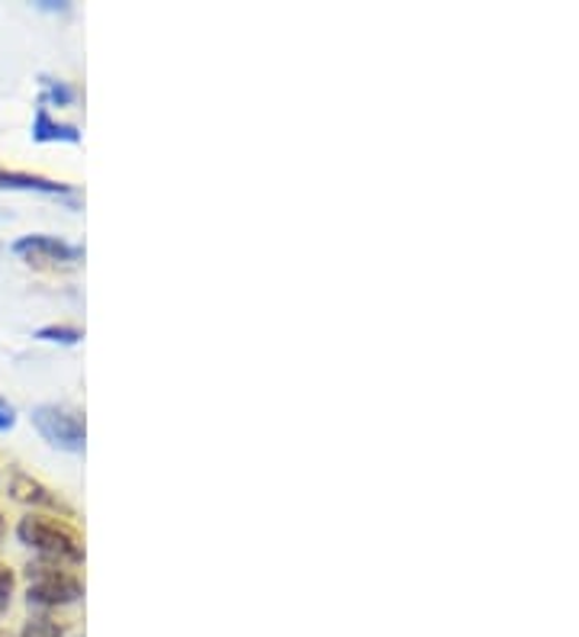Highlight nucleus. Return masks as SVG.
<instances>
[{
  "instance_id": "1",
  "label": "nucleus",
  "mask_w": 579,
  "mask_h": 637,
  "mask_svg": "<svg viewBox=\"0 0 579 637\" xmlns=\"http://www.w3.org/2000/svg\"><path fill=\"white\" fill-rule=\"evenodd\" d=\"M17 538L32 550L45 554V557H55V560H71V564L84 560V547L78 542V535L64 522H55V518H42V515L20 518Z\"/></svg>"
},
{
  "instance_id": "2",
  "label": "nucleus",
  "mask_w": 579,
  "mask_h": 637,
  "mask_svg": "<svg viewBox=\"0 0 579 637\" xmlns=\"http://www.w3.org/2000/svg\"><path fill=\"white\" fill-rule=\"evenodd\" d=\"M32 425L35 432L59 451L68 454H84L88 445V428H84V415L68 410V406H55V403H42L32 410Z\"/></svg>"
},
{
  "instance_id": "3",
  "label": "nucleus",
  "mask_w": 579,
  "mask_h": 637,
  "mask_svg": "<svg viewBox=\"0 0 579 637\" xmlns=\"http://www.w3.org/2000/svg\"><path fill=\"white\" fill-rule=\"evenodd\" d=\"M81 593H84L81 579L74 574L49 564L30 567V589H27L30 606H68V603H78Z\"/></svg>"
},
{
  "instance_id": "4",
  "label": "nucleus",
  "mask_w": 579,
  "mask_h": 637,
  "mask_svg": "<svg viewBox=\"0 0 579 637\" xmlns=\"http://www.w3.org/2000/svg\"><path fill=\"white\" fill-rule=\"evenodd\" d=\"M13 255L32 257V261H78L81 249L68 245L55 235H23L13 242Z\"/></svg>"
},
{
  "instance_id": "5",
  "label": "nucleus",
  "mask_w": 579,
  "mask_h": 637,
  "mask_svg": "<svg viewBox=\"0 0 579 637\" xmlns=\"http://www.w3.org/2000/svg\"><path fill=\"white\" fill-rule=\"evenodd\" d=\"M0 191H30L49 193V196H71V188L62 184V181L27 174V171H3V168H0Z\"/></svg>"
},
{
  "instance_id": "6",
  "label": "nucleus",
  "mask_w": 579,
  "mask_h": 637,
  "mask_svg": "<svg viewBox=\"0 0 579 637\" xmlns=\"http://www.w3.org/2000/svg\"><path fill=\"white\" fill-rule=\"evenodd\" d=\"M32 139L35 142H71V145H78L81 132H78L74 123H55L49 107H39L35 120H32Z\"/></svg>"
},
{
  "instance_id": "7",
  "label": "nucleus",
  "mask_w": 579,
  "mask_h": 637,
  "mask_svg": "<svg viewBox=\"0 0 579 637\" xmlns=\"http://www.w3.org/2000/svg\"><path fill=\"white\" fill-rule=\"evenodd\" d=\"M10 493H13V499H20V503H30V506H45V509H64L62 499L49 489V486H42L39 479L27 477V474H17L13 483H10Z\"/></svg>"
},
{
  "instance_id": "8",
  "label": "nucleus",
  "mask_w": 579,
  "mask_h": 637,
  "mask_svg": "<svg viewBox=\"0 0 579 637\" xmlns=\"http://www.w3.org/2000/svg\"><path fill=\"white\" fill-rule=\"evenodd\" d=\"M39 342H59V345H78L81 342V332L71 328V325H45L35 332Z\"/></svg>"
},
{
  "instance_id": "9",
  "label": "nucleus",
  "mask_w": 579,
  "mask_h": 637,
  "mask_svg": "<svg viewBox=\"0 0 579 637\" xmlns=\"http://www.w3.org/2000/svg\"><path fill=\"white\" fill-rule=\"evenodd\" d=\"M20 637H62V628H59V621L39 615V618H32L30 625L23 628V635Z\"/></svg>"
},
{
  "instance_id": "10",
  "label": "nucleus",
  "mask_w": 579,
  "mask_h": 637,
  "mask_svg": "<svg viewBox=\"0 0 579 637\" xmlns=\"http://www.w3.org/2000/svg\"><path fill=\"white\" fill-rule=\"evenodd\" d=\"M49 100H55V103H71L74 100V91L62 84V81H45V97H42V107L49 103Z\"/></svg>"
},
{
  "instance_id": "11",
  "label": "nucleus",
  "mask_w": 579,
  "mask_h": 637,
  "mask_svg": "<svg viewBox=\"0 0 579 637\" xmlns=\"http://www.w3.org/2000/svg\"><path fill=\"white\" fill-rule=\"evenodd\" d=\"M10 599H13V574H10V567L0 564V611H7Z\"/></svg>"
},
{
  "instance_id": "12",
  "label": "nucleus",
  "mask_w": 579,
  "mask_h": 637,
  "mask_svg": "<svg viewBox=\"0 0 579 637\" xmlns=\"http://www.w3.org/2000/svg\"><path fill=\"white\" fill-rule=\"evenodd\" d=\"M13 425H17V410L7 400H0V432H10Z\"/></svg>"
},
{
  "instance_id": "13",
  "label": "nucleus",
  "mask_w": 579,
  "mask_h": 637,
  "mask_svg": "<svg viewBox=\"0 0 579 637\" xmlns=\"http://www.w3.org/2000/svg\"><path fill=\"white\" fill-rule=\"evenodd\" d=\"M0 532H3V518H0Z\"/></svg>"
}]
</instances>
